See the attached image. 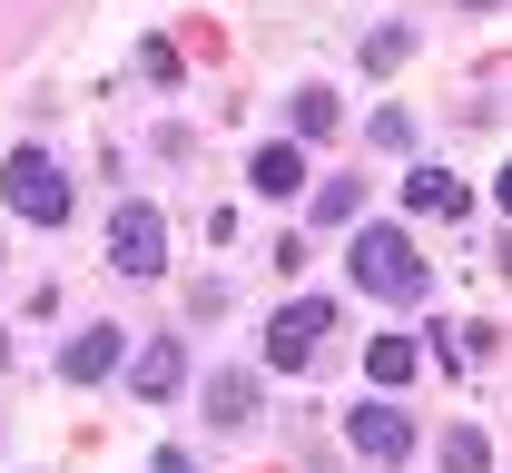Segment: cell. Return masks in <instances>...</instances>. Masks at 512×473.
<instances>
[{
    "label": "cell",
    "instance_id": "obj_12",
    "mask_svg": "<svg viewBox=\"0 0 512 473\" xmlns=\"http://www.w3.org/2000/svg\"><path fill=\"white\" fill-rule=\"evenodd\" d=\"M355 217H365V188H355V178H325L316 188V227H355Z\"/></svg>",
    "mask_w": 512,
    "mask_h": 473
},
{
    "label": "cell",
    "instance_id": "obj_2",
    "mask_svg": "<svg viewBox=\"0 0 512 473\" xmlns=\"http://www.w3.org/2000/svg\"><path fill=\"white\" fill-rule=\"evenodd\" d=\"M0 198L20 207L30 227H60V217H69V178H60V158H40V148H20V158L0 168Z\"/></svg>",
    "mask_w": 512,
    "mask_h": 473
},
{
    "label": "cell",
    "instance_id": "obj_14",
    "mask_svg": "<svg viewBox=\"0 0 512 473\" xmlns=\"http://www.w3.org/2000/svg\"><path fill=\"white\" fill-rule=\"evenodd\" d=\"M335 119H345V109H335V89H296V129H306V138H325Z\"/></svg>",
    "mask_w": 512,
    "mask_h": 473
},
{
    "label": "cell",
    "instance_id": "obj_3",
    "mask_svg": "<svg viewBox=\"0 0 512 473\" xmlns=\"http://www.w3.org/2000/svg\"><path fill=\"white\" fill-rule=\"evenodd\" d=\"M109 267L119 276H168V217L158 207H119L109 217Z\"/></svg>",
    "mask_w": 512,
    "mask_h": 473
},
{
    "label": "cell",
    "instance_id": "obj_17",
    "mask_svg": "<svg viewBox=\"0 0 512 473\" xmlns=\"http://www.w3.org/2000/svg\"><path fill=\"white\" fill-rule=\"evenodd\" d=\"M473 10H493V0H473Z\"/></svg>",
    "mask_w": 512,
    "mask_h": 473
},
{
    "label": "cell",
    "instance_id": "obj_1",
    "mask_svg": "<svg viewBox=\"0 0 512 473\" xmlns=\"http://www.w3.org/2000/svg\"><path fill=\"white\" fill-rule=\"evenodd\" d=\"M345 267H355V286H375L394 306H424V247H414L404 227H355Z\"/></svg>",
    "mask_w": 512,
    "mask_h": 473
},
{
    "label": "cell",
    "instance_id": "obj_9",
    "mask_svg": "<svg viewBox=\"0 0 512 473\" xmlns=\"http://www.w3.org/2000/svg\"><path fill=\"white\" fill-rule=\"evenodd\" d=\"M207 424H256V375H207Z\"/></svg>",
    "mask_w": 512,
    "mask_h": 473
},
{
    "label": "cell",
    "instance_id": "obj_13",
    "mask_svg": "<svg viewBox=\"0 0 512 473\" xmlns=\"http://www.w3.org/2000/svg\"><path fill=\"white\" fill-rule=\"evenodd\" d=\"M444 473H493V444H483L473 424H453L444 434Z\"/></svg>",
    "mask_w": 512,
    "mask_h": 473
},
{
    "label": "cell",
    "instance_id": "obj_7",
    "mask_svg": "<svg viewBox=\"0 0 512 473\" xmlns=\"http://www.w3.org/2000/svg\"><path fill=\"white\" fill-rule=\"evenodd\" d=\"M119 365H128L119 326H79V336L60 345V375H69V385H99V375H119Z\"/></svg>",
    "mask_w": 512,
    "mask_h": 473
},
{
    "label": "cell",
    "instance_id": "obj_5",
    "mask_svg": "<svg viewBox=\"0 0 512 473\" xmlns=\"http://www.w3.org/2000/svg\"><path fill=\"white\" fill-rule=\"evenodd\" d=\"M345 444L375 454V464H404V454H414V424H404V405H355L345 414Z\"/></svg>",
    "mask_w": 512,
    "mask_h": 473
},
{
    "label": "cell",
    "instance_id": "obj_16",
    "mask_svg": "<svg viewBox=\"0 0 512 473\" xmlns=\"http://www.w3.org/2000/svg\"><path fill=\"white\" fill-rule=\"evenodd\" d=\"M148 473H197V464H188V454H178V444H168V454H158V464H148Z\"/></svg>",
    "mask_w": 512,
    "mask_h": 473
},
{
    "label": "cell",
    "instance_id": "obj_15",
    "mask_svg": "<svg viewBox=\"0 0 512 473\" xmlns=\"http://www.w3.org/2000/svg\"><path fill=\"white\" fill-rule=\"evenodd\" d=\"M375 148H414V119L404 109H375Z\"/></svg>",
    "mask_w": 512,
    "mask_h": 473
},
{
    "label": "cell",
    "instance_id": "obj_8",
    "mask_svg": "<svg viewBox=\"0 0 512 473\" xmlns=\"http://www.w3.org/2000/svg\"><path fill=\"white\" fill-rule=\"evenodd\" d=\"M247 188L256 198H296V188H306V148H296V138H266L247 158Z\"/></svg>",
    "mask_w": 512,
    "mask_h": 473
},
{
    "label": "cell",
    "instance_id": "obj_4",
    "mask_svg": "<svg viewBox=\"0 0 512 473\" xmlns=\"http://www.w3.org/2000/svg\"><path fill=\"white\" fill-rule=\"evenodd\" d=\"M325 326H335V306H325V296H296V306L266 326V365H276V375H296V365L316 355V336H325Z\"/></svg>",
    "mask_w": 512,
    "mask_h": 473
},
{
    "label": "cell",
    "instance_id": "obj_11",
    "mask_svg": "<svg viewBox=\"0 0 512 473\" xmlns=\"http://www.w3.org/2000/svg\"><path fill=\"white\" fill-rule=\"evenodd\" d=\"M404 207H414V217H453V207H463V178H444V168H414V178H404Z\"/></svg>",
    "mask_w": 512,
    "mask_h": 473
},
{
    "label": "cell",
    "instance_id": "obj_6",
    "mask_svg": "<svg viewBox=\"0 0 512 473\" xmlns=\"http://www.w3.org/2000/svg\"><path fill=\"white\" fill-rule=\"evenodd\" d=\"M178 385H188V345H178V336H158V345L128 355V395H138V405H168Z\"/></svg>",
    "mask_w": 512,
    "mask_h": 473
},
{
    "label": "cell",
    "instance_id": "obj_10",
    "mask_svg": "<svg viewBox=\"0 0 512 473\" xmlns=\"http://www.w3.org/2000/svg\"><path fill=\"white\" fill-rule=\"evenodd\" d=\"M414 365H424L414 336H375V345H365V375H375V385H414Z\"/></svg>",
    "mask_w": 512,
    "mask_h": 473
}]
</instances>
